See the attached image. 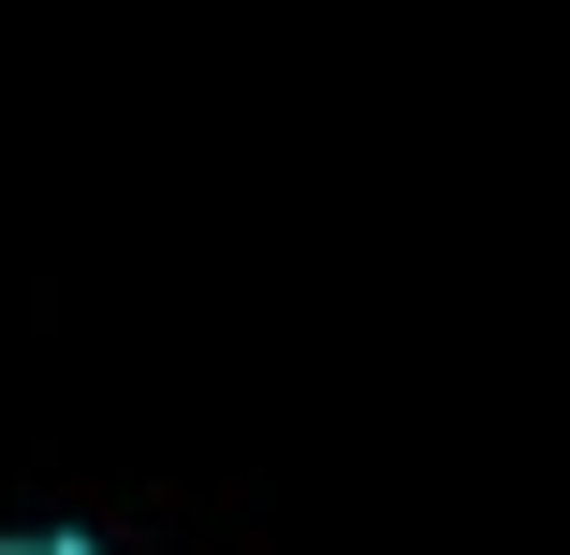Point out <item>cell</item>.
<instances>
[{
  "label": "cell",
  "instance_id": "1",
  "mask_svg": "<svg viewBox=\"0 0 570 555\" xmlns=\"http://www.w3.org/2000/svg\"><path fill=\"white\" fill-rule=\"evenodd\" d=\"M0 555H102V541H88V526H16Z\"/></svg>",
  "mask_w": 570,
  "mask_h": 555
}]
</instances>
